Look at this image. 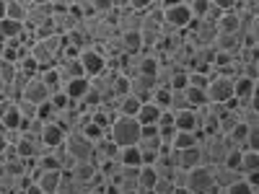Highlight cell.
<instances>
[{"instance_id": "30", "label": "cell", "mask_w": 259, "mask_h": 194, "mask_svg": "<svg viewBox=\"0 0 259 194\" xmlns=\"http://www.w3.org/2000/svg\"><path fill=\"white\" fill-rule=\"evenodd\" d=\"M187 96H184V91H171V96H168V106L166 109H171V112H179V109H187Z\"/></svg>"}, {"instance_id": "27", "label": "cell", "mask_w": 259, "mask_h": 194, "mask_svg": "<svg viewBox=\"0 0 259 194\" xmlns=\"http://www.w3.org/2000/svg\"><path fill=\"white\" fill-rule=\"evenodd\" d=\"M187 6H189V11H192V16H194V18H205V16H207V11L212 8L210 0H187Z\"/></svg>"}, {"instance_id": "14", "label": "cell", "mask_w": 259, "mask_h": 194, "mask_svg": "<svg viewBox=\"0 0 259 194\" xmlns=\"http://www.w3.org/2000/svg\"><path fill=\"white\" fill-rule=\"evenodd\" d=\"M256 91V80L254 78H249V75H236L233 78V96L236 99H249L251 93Z\"/></svg>"}, {"instance_id": "5", "label": "cell", "mask_w": 259, "mask_h": 194, "mask_svg": "<svg viewBox=\"0 0 259 194\" xmlns=\"http://www.w3.org/2000/svg\"><path fill=\"white\" fill-rule=\"evenodd\" d=\"M78 60H80L83 70H85V78H94V75H99V73H104L106 68H109V62H106L104 52H101V50H96L94 44H85V47H80Z\"/></svg>"}, {"instance_id": "8", "label": "cell", "mask_w": 259, "mask_h": 194, "mask_svg": "<svg viewBox=\"0 0 259 194\" xmlns=\"http://www.w3.org/2000/svg\"><path fill=\"white\" fill-rule=\"evenodd\" d=\"M215 29L221 34H241V13L239 11H223L218 18H215Z\"/></svg>"}, {"instance_id": "34", "label": "cell", "mask_w": 259, "mask_h": 194, "mask_svg": "<svg viewBox=\"0 0 259 194\" xmlns=\"http://www.w3.org/2000/svg\"><path fill=\"white\" fill-rule=\"evenodd\" d=\"M6 91H8V83H6V80H0V99L6 96Z\"/></svg>"}, {"instance_id": "29", "label": "cell", "mask_w": 259, "mask_h": 194, "mask_svg": "<svg viewBox=\"0 0 259 194\" xmlns=\"http://www.w3.org/2000/svg\"><path fill=\"white\" fill-rule=\"evenodd\" d=\"M16 106H18V112H21V117H24V122H29V119H34L36 117V104H31L29 99H16Z\"/></svg>"}, {"instance_id": "12", "label": "cell", "mask_w": 259, "mask_h": 194, "mask_svg": "<svg viewBox=\"0 0 259 194\" xmlns=\"http://www.w3.org/2000/svg\"><path fill=\"white\" fill-rule=\"evenodd\" d=\"M89 85H91V80L85 78V75H80V78H68V80H62V91L70 96V101H80L83 96H85V91H89Z\"/></svg>"}, {"instance_id": "1", "label": "cell", "mask_w": 259, "mask_h": 194, "mask_svg": "<svg viewBox=\"0 0 259 194\" xmlns=\"http://www.w3.org/2000/svg\"><path fill=\"white\" fill-rule=\"evenodd\" d=\"M106 137H109L114 145H135L140 137V122L135 117H127V114H117L109 127H106Z\"/></svg>"}, {"instance_id": "31", "label": "cell", "mask_w": 259, "mask_h": 194, "mask_svg": "<svg viewBox=\"0 0 259 194\" xmlns=\"http://www.w3.org/2000/svg\"><path fill=\"white\" fill-rule=\"evenodd\" d=\"M150 6H153V0H127V8L138 11V13H145Z\"/></svg>"}, {"instance_id": "3", "label": "cell", "mask_w": 259, "mask_h": 194, "mask_svg": "<svg viewBox=\"0 0 259 194\" xmlns=\"http://www.w3.org/2000/svg\"><path fill=\"white\" fill-rule=\"evenodd\" d=\"M205 93H207V104H226L233 96V78L223 73H210Z\"/></svg>"}, {"instance_id": "21", "label": "cell", "mask_w": 259, "mask_h": 194, "mask_svg": "<svg viewBox=\"0 0 259 194\" xmlns=\"http://www.w3.org/2000/svg\"><path fill=\"white\" fill-rule=\"evenodd\" d=\"M184 96H187V104L192 106V109H200V106L207 104V93H205V88H200V85H187Z\"/></svg>"}, {"instance_id": "28", "label": "cell", "mask_w": 259, "mask_h": 194, "mask_svg": "<svg viewBox=\"0 0 259 194\" xmlns=\"http://www.w3.org/2000/svg\"><path fill=\"white\" fill-rule=\"evenodd\" d=\"M6 16L16 18V21H24L26 18V6H21L18 0H6Z\"/></svg>"}, {"instance_id": "10", "label": "cell", "mask_w": 259, "mask_h": 194, "mask_svg": "<svg viewBox=\"0 0 259 194\" xmlns=\"http://www.w3.org/2000/svg\"><path fill=\"white\" fill-rule=\"evenodd\" d=\"M65 129L57 124V122H45V127H41V132H39V142L45 145V148H57L65 142Z\"/></svg>"}, {"instance_id": "15", "label": "cell", "mask_w": 259, "mask_h": 194, "mask_svg": "<svg viewBox=\"0 0 259 194\" xmlns=\"http://www.w3.org/2000/svg\"><path fill=\"white\" fill-rule=\"evenodd\" d=\"M156 179H158L156 166L153 163H143L140 171H138V189L140 191H150V189H153V184H156Z\"/></svg>"}, {"instance_id": "16", "label": "cell", "mask_w": 259, "mask_h": 194, "mask_svg": "<svg viewBox=\"0 0 259 194\" xmlns=\"http://www.w3.org/2000/svg\"><path fill=\"white\" fill-rule=\"evenodd\" d=\"M75 129H80V135H83L85 140H91V142H99L101 137H106V127L96 124L91 117H89V119H83L80 127H75Z\"/></svg>"}, {"instance_id": "33", "label": "cell", "mask_w": 259, "mask_h": 194, "mask_svg": "<svg viewBox=\"0 0 259 194\" xmlns=\"http://www.w3.org/2000/svg\"><path fill=\"white\" fill-rule=\"evenodd\" d=\"M177 3H184V0H161V8H166V6H177Z\"/></svg>"}, {"instance_id": "13", "label": "cell", "mask_w": 259, "mask_h": 194, "mask_svg": "<svg viewBox=\"0 0 259 194\" xmlns=\"http://www.w3.org/2000/svg\"><path fill=\"white\" fill-rule=\"evenodd\" d=\"M158 114H161V106H158L153 99H145V101L140 104L135 119H138L140 124H156V122H158Z\"/></svg>"}, {"instance_id": "4", "label": "cell", "mask_w": 259, "mask_h": 194, "mask_svg": "<svg viewBox=\"0 0 259 194\" xmlns=\"http://www.w3.org/2000/svg\"><path fill=\"white\" fill-rule=\"evenodd\" d=\"M65 150L73 161H94V142L80 135V129H68L65 135Z\"/></svg>"}, {"instance_id": "17", "label": "cell", "mask_w": 259, "mask_h": 194, "mask_svg": "<svg viewBox=\"0 0 259 194\" xmlns=\"http://www.w3.org/2000/svg\"><path fill=\"white\" fill-rule=\"evenodd\" d=\"M140 99L135 93H124L122 99H117V114H127V117H135L140 109Z\"/></svg>"}, {"instance_id": "6", "label": "cell", "mask_w": 259, "mask_h": 194, "mask_svg": "<svg viewBox=\"0 0 259 194\" xmlns=\"http://www.w3.org/2000/svg\"><path fill=\"white\" fill-rule=\"evenodd\" d=\"M192 18H194V16H192V11H189V6H187V0H184V3H177V6L161 8V21H163L166 29H184Z\"/></svg>"}, {"instance_id": "25", "label": "cell", "mask_w": 259, "mask_h": 194, "mask_svg": "<svg viewBox=\"0 0 259 194\" xmlns=\"http://www.w3.org/2000/svg\"><path fill=\"white\" fill-rule=\"evenodd\" d=\"M18 78V65L8 62V60H0V80H6L8 85Z\"/></svg>"}, {"instance_id": "35", "label": "cell", "mask_w": 259, "mask_h": 194, "mask_svg": "<svg viewBox=\"0 0 259 194\" xmlns=\"http://www.w3.org/2000/svg\"><path fill=\"white\" fill-rule=\"evenodd\" d=\"M6 145H8V142H6V137L0 135V156H3V150H6Z\"/></svg>"}, {"instance_id": "20", "label": "cell", "mask_w": 259, "mask_h": 194, "mask_svg": "<svg viewBox=\"0 0 259 194\" xmlns=\"http://www.w3.org/2000/svg\"><path fill=\"white\" fill-rule=\"evenodd\" d=\"M119 163H122V166H143L138 142H135V145H122V148H119Z\"/></svg>"}, {"instance_id": "18", "label": "cell", "mask_w": 259, "mask_h": 194, "mask_svg": "<svg viewBox=\"0 0 259 194\" xmlns=\"http://www.w3.org/2000/svg\"><path fill=\"white\" fill-rule=\"evenodd\" d=\"M241 174H249V171H259V150L244 148L241 145V163H239Z\"/></svg>"}, {"instance_id": "19", "label": "cell", "mask_w": 259, "mask_h": 194, "mask_svg": "<svg viewBox=\"0 0 259 194\" xmlns=\"http://www.w3.org/2000/svg\"><path fill=\"white\" fill-rule=\"evenodd\" d=\"M16 65H18V73H21V75H26V78H31V75H39V70H41V65L36 62V57H34L31 52L21 55Z\"/></svg>"}, {"instance_id": "23", "label": "cell", "mask_w": 259, "mask_h": 194, "mask_svg": "<svg viewBox=\"0 0 259 194\" xmlns=\"http://www.w3.org/2000/svg\"><path fill=\"white\" fill-rule=\"evenodd\" d=\"M226 191H228V194H259V186L249 184L246 179H236L233 184L226 186Z\"/></svg>"}, {"instance_id": "2", "label": "cell", "mask_w": 259, "mask_h": 194, "mask_svg": "<svg viewBox=\"0 0 259 194\" xmlns=\"http://www.w3.org/2000/svg\"><path fill=\"white\" fill-rule=\"evenodd\" d=\"M184 189L187 191H221L212 179V163H197L184 171Z\"/></svg>"}, {"instance_id": "24", "label": "cell", "mask_w": 259, "mask_h": 194, "mask_svg": "<svg viewBox=\"0 0 259 194\" xmlns=\"http://www.w3.org/2000/svg\"><path fill=\"white\" fill-rule=\"evenodd\" d=\"M55 117H57V109L52 106L50 99L41 101V104H36V119H41V122H55Z\"/></svg>"}, {"instance_id": "7", "label": "cell", "mask_w": 259, "mask_h": 194, "mask_svg": "<svg viewBox=\"0 0 259 194\" xmlns=\"http://www.w3.org/2000/svg\"><path fill=\"white\" fill-rule=\"evenodd\" d=\"M21 99H29L31 104H41V101H47V99H50V88H47V83L41 80L39 75L26 78L24 88H21Z\"/></svg>"}, {"instance_id": "26", "label": "cell", "mask_w": 259, "mask_h": 194, "mask_svg": "<svg viewBox=\"0 0 259 194\" xmlns=\"http://www.w3.org/2000/svg\"><path fill=\"white\" fill-rule=\"evenodd\" d=\"M85 3H89V8H91V13L96 16H104V13H112L114 11V3L117 0H85Z\"/></svg>"}, {"instance_id": "32", "label": "cell", "mask_w": 259, "mask_h": 194, "mask_svg": "<svg viewBox=\"0 0 259 194\" xmlns=\"http://www.w3.org/2000/svg\"><path fill=\"white\" fill-rule=\"evenodd\" d=\"M210 3L218 11H233L236 8V0H210Z\"/></svg>"}, {"instance_id": "11", "label": "cell", "mask_w": 259, "mask_h": 194, "mask_svg": "<svg viewBox=\"0 0 259 194\" xmlns=\"http://www.w3.org/2000/svg\"><path fill=\"white\" fill-rule=\"evenodd\" d=\"M197 163H205V156H202L200 142L177 150V166H179V168H192V166H197Z\"/></svg>"}, {"instance_id": "9", "label": "cell", "mask_w": 259, "mask_h": 194, "mask_svg": "<svg viewBox=\"0 0 259 194\" xmlns=\"http://www.w3.org/2000/svg\"><path fill=\"white\" fill-rule=\"evenodd\" d=\"M60 176H62V168H39V176H36L39 191H45V194H57Z\"/></svg>"}, {"instance_id": "22", "label": "cell", "mask_w": 259, "mask_h": 194, "mask_svg": "<svg viewBox=\"0 0 259 194\" xmlns=\"http://www.w3.org/2000/svg\"><path fill=\"white\" fill-rule=\"evenodd\" d=\"M0 122H3V127H6V129H21V124H24V117H21L16 101L11 104V109H8L3 117H0Z\"/></svg>"}, {"instance_id": "36", "label": "cell", "mask_w": 259, "mask_h": 194, "mask_svg": "<svg viewBox=\"0 0 259 194\" xmlns=\"http://www.w3.org/2000/svg\"><path fill=\"white\" fill-rule=\"evenodd\" d=\"M6 16V0H0V18Z\"/></svg>"}]
</instances>
